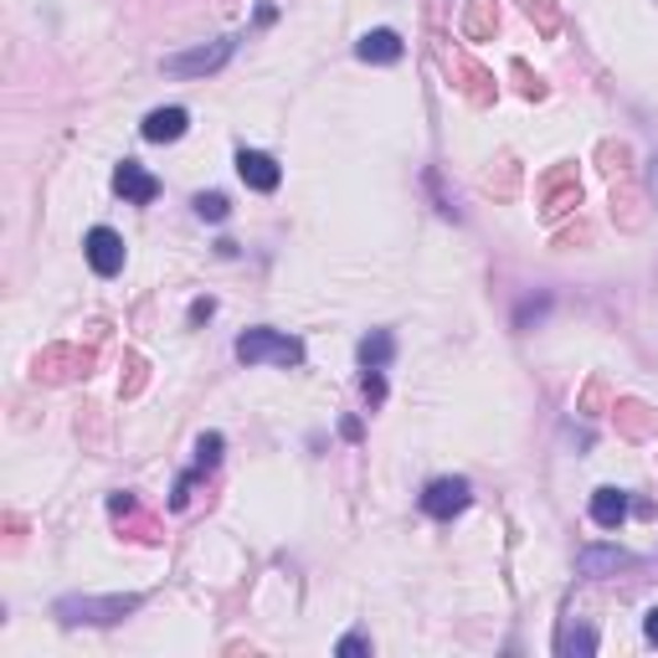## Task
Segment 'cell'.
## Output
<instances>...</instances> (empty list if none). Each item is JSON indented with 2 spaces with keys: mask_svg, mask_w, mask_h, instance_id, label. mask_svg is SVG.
I'll return each mask as SVG.
<instances>
[{
  "mask_svg": "<svg viewBox=\"0 0 658 658\" xmlns=\"http://www.w3.org/2000/svg\"><path fill=\"white\" fill-rule=\"evenodd\" d=\"M222 433H201V443H195V468H201V474H211V468L222 464Z\"/></svg>",
  "mask_w": 658,
  "mask_h": 658,
  "instance_id": "obj_15",
  "label": "cell"
},
{
  "mask_svg": "<svg viewBox=\"0 0 658 658\" xmlns=\"http://www.w3.org/2000/svg\"><path fill=\"white\" fill-rule=\"evenodd\" d=\"M628 494H623V489H597V494H592V520H597L602 524V530H617V524H623V520H628Z\"/></svg>",
  "mask_w": 658,
  "mask_h": 658,
  "instance_id": "obj_11",
  "label": "cell"
},
{
  "mask_svg": "<svg viewBox=\"0 0 658 658\" xmlns=\"http://www.w3.org/2000/svg\"><path fill=\"white\" fill-rule=\"evenodd\" d=\"M83 253H88V268L98 273V278L124 273V237L114 232V226H93L88 242H83Z\"/></svg>",
  "mask_w": 658,
  "mask_h": 658,
  "instance_id": "obj_5",
  "label": "cell"
},
{
  "mask_svg": "<svg viewBox=\"0 0 658 658\" xmlns=\"http://www.w3.org/2000/svg\"><path fill=\"white\" fill-rule=\"evenodd\" d=\"M216 315V299H195L191 304V325H201V319H211Z\"/></svg>",
  "mask_w": 658,
  "mask_h": 658,
  "instance_id": "obj_21",
  "label": "cell"
},
{
  "mask_svg": "<svg viewBox=\"0 0 658 658\" xmlns=\"http://www.w3.org/2000/svg\"><path fill=\"white\" fill-rule=\"evenodd\" d=\"M355 355H360V365H365V371H386L391 355H396V340H391V329H371V335L360 340Z\"/></svg>",
  "mask_w": 658,
  "mask_h": 658,
  "instance_id": "obj_12",
  "label": "cell"
},
{
  "mask_svg": "<svg viewBox=\"0 0 658 658\" xmlns=\"http://www.w3.org/2000/svg\"><path fill=\"white\" fill-rule=\"evenodd\" d=\"M232 52H237V36H222V42L191 46V52H170V57H164V73H176V77H206V73H216V67H226V62H232Z\"/></svg>",
  "mask_w": 658,
  "mask_h": 658,
  "instance_id": "obj_3",
  "label": "cell"
},
{
  "mask_svg": "<svg viewBox=\"0 0 658 658\" xmlns=\"http://www.w3.org/2000/svg\"><path fill=\"white\" fill-rule=\"evenodd\" d=\"M108 509H114L119 520H129V524H135V535H139V540H155V520H150V514H145V509H139V499H135V494H114V499H108Z\"/></svg>",
  "mask_w": 658,
  "mask_h": 658,
  "instance_id": "obj_13",
  "label": "cell"
},
{
  "mask_svg": "<svg viewBox=\"0 0 658 658\" xmlns=\"http://www.w3.org/2000/svg\"><path fill=\"white\" fill-rule=\"evenodd\" d=\"M360 396H365V406H381V402H386V375L365 371V375H360Z\"/></svg>",
  "mask_w": 658,
  "mask_h": 658,
  "instance_id": "obj_19",
  "label": "cell"
},
{
  "mask_svg": "<svg viewBox=\"0 0 658 658\" xmlns=\"http://www.w3.org/2000/svg\"><path fill=\"white\" fill-rule=\"evenodd\" d=\"M524 11H530V15H540L545 26H555V11H551V6H545V0H524Z\"/></svg>",
  "mask_w": 658,
  "mask_h": 658,
  "instance_id": "obj_22",
  "label": "cell"
},
{
  "mask_svg": "<svg viewBox=\"0 0 658 658\" xmlns=\"http://www.w3.org/2000/svg\"><path fill=\"white\" fill-rule=\"evenodd\" d=\"M129 613H139L135 592H129V597H62L57 602V617L67 628H77V623H88V628H114V623H124Z\"/></svg>",
  "mask_w": 658,
  "mask_h": 658,
  "instance_id": "obj_2",
  "label": "cell"
},
{
  "mask_svg": "<svg viewBox=\"0 0 658 658\" xmlns=\"http://www.w3.org/2000/svg\"><path fill=\"white\" fill-rule=\"evenodd\" d=\"M340 654H371V638H365V633H350V638H340Z\"/></svg>",
  "mask_w": 658,
  "mask_h": 658,
  "instance_id": "obj_20",
  "label": "cell"
},
{
  "mask_svg": "<svg viewBox=\"0 0 658 658\" xmlns=\"http://www.w3.org/2000/svg\"><path fill=\"white\" fill-rule=\"evenodd\" d=\"M617 417L628 422V433H633V437H644L648 427H654V417H648V406H638V402H623V406H617Z\"/></svg>",
  "mask_w": 658,
  "mask_h": 658,
  "instance_id": "obj_17",
  "label": "cell"
},
{
  "mask_svg": "<svg viewBox=\"0 0 658 658\" xmlns=\"http://www.w3.org/2000/svg\"><path fill=\"white\" fill-rule=\"evenodd\" d=\"M644 633H648V644H658V607L644 617Z\"/></svg>",
  "mask_w": 658,
  "mask_h": 658,
  "instance_id": "obj_23",
  "label": "cell"
},
{
  "mask_svg": "<svg viewBox=\"0 0 658 658\" xmlns=\"http://www.w3.org/2000/svg\"><path fill=\"white\" fill-rule=\"evenodd\" d=\"M191 206H195V216H201V222H226V211H232L222 191H201Z\"/></svg>",
  "mask_w": 658,
  "mask_h": 658,
  "instance_id": "obj_16",
  "label": "cell"
},
{
  "mask_svg": "<svg viewBox=\"0 0 658 658\" xmlns=\"http://www.w3.org/2000/svg\"><path fill=\"white\" fill-rule=\"evenodd\" d=\"M545 195H551V216L555 211H566V206H576V195H582V185H576V176H571V170H555L551 180H545Z\"/></svg>",
  "mask_w": 658,
  "mask_h": 658,
  "instance_id": "obj_14",
  "label": "cell"
},
{
  "mask_svg": "<svg viewBox=\"0 0 658 658\" xmlns=\"http://www.w3.org/2000/svg\"><path fill=\"white\" fill-rule=\"evenodd\" d=\"M561 654H592V648H597V633L592 628H576V633H561Z\"/></svg>",
  "mask_w": 658,
  "mask_h": 658,
  "instance_id": "obj_18",
  "label": "cell"
},
{
  "mask_svg": "<svg viewBox=\"0 0 658 658\" xmlns=\"http://www.w3.org/2000/svg\"><path fill=\"white\" fill-rule=\"evenodd\" d=\"M576 566H582V576H617V571L638 566V555L617 551V545H586V551L576 555Z\"/></svg>",
  "mask_w": 658,
  "mask_h": 658,
  "instance_id": "obj_8",
  "label": "cell"
},
{
  "mask_svg": "<svg viewBox=\"0 0 658 658\" xmlns=\"http://www.w3.org/2000/svg\"><path fill=\"white\" fill-rule=\"evenodd\" d=\"M237 360L242 365H304V344L294 335H278V329H247L237 335Z\"/></svg>",
  "mask_w": 658,
  "mask_h": 658,
  "instance_id": "obj_1",
  "label": "cell"
},
{
  "mask_svg": "<svg viewBox=\"0 0 658 658\" xmlns=\"http://www.w3.org/2000/svg\"><path fill=\"white\" fill-rule=\"evenodd\" d=\"M237 176L242 185H253V191H278V180H284V170H278V160L263 150H237Z\"/></svg>",
  "mask_w": 658,
  "mask_h": 658,
  "instance_id": "obj_7",
  "label": "cell"
},
{
  "mask_svg": "<svg viewBox=\"0 0 658 658\" xmlns=\"http://www.w3.org/2000/svg\"><path fill=\"white\" fill-rule=\"evenodd\" d=\"M402 36H396V31H365V36H360L355 42V57L360 62H375V67H391V62H402Z\"/></svg>",
  "mask_w": 658,
  "mask_h": 658,
  "instance_id": "obj_10",
  "label": "cell"
},
{
  "mask_svg": "<svg viewBox=\"0 0 658 658\" xmlns=\"http://www.w3.org/2000/svg\"><path fill=\"white\" fill-rule=\"evenodd\" d=\"M474 489L468 479H433L422 489V514H433V520H453V514H464Z\"/></svg>",
  "mask_w": 658,
  "mask_h": 658,
  "instance_id": "obj_4",
  "label": "cell"
},
{
  "mask_svg": "<svg viewBox=\"0 0 658 658\" xmlns=\"http://www.w3.org/2000/svg\"><path fill=\"white\" fill-rule=\"evenodd\" d=\"M185 129H191V114H185V108H155V114H145V124H139V135L150 139V145H176Z\"/></svg>",
  "mask_w": 658,
  "mask_h": 658,
  "instance_id": "obj_9",
  "label": "cell"
},
{
  "mask_svg": "<svg viewBox=\"0 0 658 658\" xmlns=\"http://www.w3.org/2000/svg\"><path fill=\"white\" fill-rule=\"evenodd\" d=\"M114 191H119L129 206H150L155 195H160V180H155L139 160H124L119 170H114Z\"/></svg>",
  "mask_w": 658,
  "mask_h": 658,
  "instance_id": "obj_6",
  "label": "cell"
},
{
  "mask_svg": "<svg viewBox=\"0 0 658 658\" xmlns=\"http://www.w3.org/2000/svg\"><path fill=\"white\" fill-rule=\"evenodd\" d=\"M654 185H658V160H654Z\"/></svg>",
  "mask_w": 658,
  "mask_h": 658,
  "instance_id": "obj_24",
  "label": "cell"
}]
</instances>
